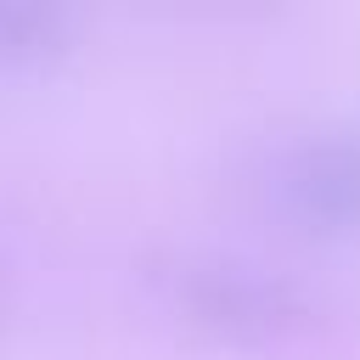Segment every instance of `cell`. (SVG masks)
<instances>
[{"label": "cell", "instance_id": "6da1fadb", "mask_svg": "<svg viewBox=\"0 0 360 360\" xmlns=\"http://www.w3.org/2000/svg\"><path fill=\"white\" fill-rule=\"evenodd\" d=\"M163 298L202 332L214 338H236V343H276L292 326H304V298L242 259H219V253H180L174 264L158 270Z\"/></svg>", "mask_w": 360, "mask_h": 360}, {"label": "cell", "instance_id": "3957f363", "mask_svg": "<svg viewBox=\"0 0 360 360\" xmlns=\"http://www.w3.org/2000/svg\"><path fill=\"white\" fill-rule=\"evenodd\" d=\"M62 39H68L62 11L0 0V68H39L62 51Z\"/></svg>", "mask_w": 360, "mask_h": 360}, {"label": "cell", "instance_id": "7a4b0ae2", "mask_svg": "<svg viewBox=\"0 0 360 360\" xmlns=\"http://www.w3.org/2000/svg\"><path fill=\"white\" fill-rule=\"evenodd\" d=\"M264 191L304 225L360 231V118L315 124L270 146Z\"/></svg>", "mask_w": 360, "mask_h": 360}]
</instances>
